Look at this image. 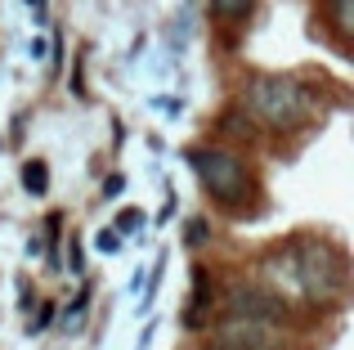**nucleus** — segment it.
<instances>
[{
    "label": "nucleus",
    "instance_id": "3",
    "mask_svg": "<svg viewBox=\"0 0 354 350\" xmlns=\"http://www.w3.org/2000/svg\"><path fill=\"white\" fill-rule=\"evenodd\" d=\"M242 108H247V122L265 126L274 135L301 131L319 108H314V90L296 77H256L242 95Z\"/></svg>",
    "mask_w": 354,
    "mask_h": 350
},
{
    "label": "nucleus",
    "instance_id": "1",
    "mask_svg": "<svg viewBox=\"0 0 354 350\" xmlns=\"http://www.w3.org/2000/svg\"><path fill=\"white\" fill-rule=\"evenodd\" d=\"M265 270L274 274V297H296L310 306H332L346 292V261L337 247L319 243V238H296V243L278 247L265 261Z\"/></svg>",
    "mask_w": 354,
    "mask_h": 350
},
{
    "label": "nucleus",
    "instance_id": "8",
    "mask_svg": "<svg viewBox=\"0 0 354 350\" xmlns=\"http://www.w3.org/2000/svg\"><path fill=\"white\" fill-rule=\"evenodd\" d=\"M139 220H144V211L130 207V211H121V216H117V229H121V234H130V229H139Z\"/></svg>",
    "mask_w": 354,
    "mask_h": 350
},
{
    "label": "nucleus",
    "instance_id": "10",
    "mask_svg": "<svg viewBox=\"0 0 354 350\" xmlns=\"http://www.w3.org/2000/svg\"><path fill=\"white\" fill-rule=\"evenodd\" d=\"M50 319H54V310H50V306H45V310H41V315H36V328H32V333H41V328H45V324H50Z\"/></svg>",
    "mask_w": 354,
    "mask_h": 350
},
{
    "label": "nucleus",
    "instance_id": "9",
    "mask_svg": "<svg viewBox=\"0 0 354 350\" xmlns=\"http://www.w3.org/2000/svg\"><path fill=\"white\" fill-rule=\"evenodd\" d=\"M121 243V238L117 234H99V252H113V247Z\"/></svg>",
    "mask_w": 354,
    "mask_h": 350
},
{
    "label": "nucleus",
    "instance_id": "12",
    "mask_svg": "<svg viewBox=\"0 0 354 350\" xmlns=\"http://www.w3.org/2000/svg\"><path fill=\"white\" fill-rule=\"evenodd\" d=\"M211 350H220V346H211Z\"/></svg>",
    "mask_w": 354,
    "mask_h": 350
},
{
    "label": "nucleus",
    "instance_id": "6",
    "mask_svg": "<svg viewBox=\"0 0 354 350\" xmlns=\"http://www.w3.org/2000/svg\"><path fill=\"white\" fill-rule=\"evenodd\" d=\"M251 5H256V0H211V18H220V23H238V18L251 14Z\"/></svg>",
    "mask_w": 354,
    "mask_h": 350
},
{
    "label": "nucleus",
    "instance_id": "2",
    "mask_svg": "<svg viewBox=\"0 0 354 350\" xmlns=\"http://www.w3.org/2000/svg\"><path fill=\"white\" fill-rule=\"evenodd\" d=\"M283 319L287 301L274 297L269 288H234L229 306L220 315L216 346L220 350H278L283 346Z\"/></svg>",
    "mask_w": 354,
    "mask_h": 350
},
{
    "label": "nucleus",
    "instance_id": "4",
    "mask_svg": "<svg viewBox=\"0 0 354 350\" xmlns=\"http://www.w3.org/2000/svg\"><path fill=\"white\" fill-rule=\"evenodd\" d=\"M189 167L198 175L202 193L220 207H242V202L256 193V175L251 167L229 149H193L189 153Z\"/></svg>",
    "mask_w": 354,
    "mask_h": 350
},
{
    "label": "nucleus",
    "instance_id": "5",
    "mask_svg": "<svg viewBox=\"0 0 354 350\" xmlns=\"http://www.w3.org/2000/svg\"><path fill=\"white\" fill-rule=\"evenodd\" d=\"M323 14H328L332 32H337L341 41L354 32V0H323Z\"/></svg>",
    "mask_w": 354,
    "mask_h": 350
},
{
    "label": "nucleus",
    "instance_id": "7",
    "mask_svg": "<svg viewBox=\"0 0 354 350\" xmlns=\"http://www.w3.org/2000/svg\"><path fill=\"white\" fill-rule=\"evenodd\" d=\"M23 180H27V193H45L50 189V167H45V162H27Z\"/></svg>",
    "mask_w": 354,
    "mask_h": 350
},
{
    "label": "nucleus",
    "instance_id": "11",
    "mask_svg": "<svg viewBox=\"0 0 354 350\" xmlns=\"http://www.w3.org/2000/svg\"><path fill=\"white\" fill-rule=\"evenodd\" d=\"M27 5H32V9H36V14H45V0H27Z\"/></svg>",
    "mask_w": 354,
    "mask_h": 350
}]
</instances>
